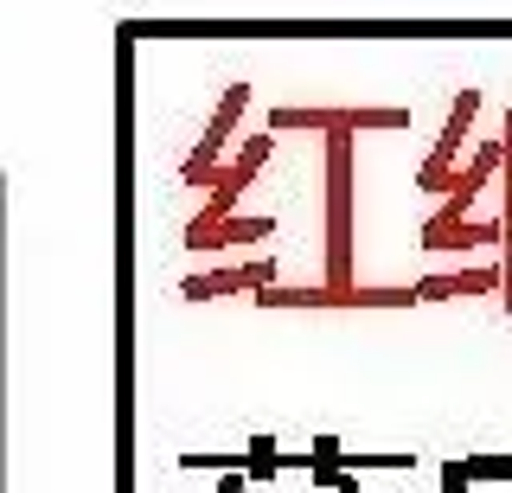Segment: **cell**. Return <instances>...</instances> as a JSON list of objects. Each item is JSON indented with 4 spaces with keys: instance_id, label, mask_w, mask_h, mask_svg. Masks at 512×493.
<instances>
[{
    "instance_id": "8992f818",
    "label": "cell",
    "mask_w": 512,
    "mask_h": 493,
    "mask_svg": "<svg viewBox=\"0 0 512 493\" xmlns=\"http://www.w3.org/2000/svg\"><path fill=\"white\" fill-rule=\"evenodd\" d=\"M276 231V218H224V225H186L192 250H224V244H256Z\"/></svg>"
},
{
    "instance_id": "7c38bea8",
    "label": "cell",
    "mask_w": 512,
    "mask_h": 493,
    "mask_svg": "<svg viewBox=\"0 0 512 493\" xmlns=\"http://www.w3.org/2000/svg\"><path fill=\"white\" fill-rule=\"evenodd\" d=\"M218 493H250V468H224L218 474Z\"/></svg>"
},
{
    "instance_id": "277c9868",
    "label": "cell",
    "mask_w": 512,
    "mask_h": 493,
    "mask_svg": "<svg viewBox=\"0 0 512 493\" xmlns=\"http://www.w3.org/2000/svg\"><path fill=\"white\" fill-rule=\"evenodd\" d=\"M269 148H276L269 135H250L244 148H237V161H231V167H224L218 180H212V205H205V218H192V225H224V205L237 199V186H244V180H256V167L269 161Z\"/></svg>"
},
{
    "instance_id": "6da1fadb",
    "label": "cell",
    "mask_w": 512,
    "mask_h": 493,
    "mask_svg": "<svg viewBox=\"0 0 512 493\" xmlns=\"http://www.w3.org/2000/svg\"><path fill=\"white\" fill-rule=\"evenodd\" d=\"M352 122H333V173H327V289L340 295V308H359V282H352V161H346Z\"/></svg>"
},
{
    "instance_id": "8fae6325",
    "label": "cell",
    "mask_w": 512,
    "mask_h": 493,
    "mask_svg": "<svg viewBox=\"0 0 512 493\" xmlns=\"http://www.w3.org/2000/svg\"><path fill=\"white\" fill-rule=\"evenodd\" d=\"M474 481H468V461H448L442 468V493H468Z\"/></svg>"
},
{
    "instance_id": "ba28073f",
    "label": "cell",
    "mask_w": 512,
    "mask_h": 493,
    "mask_svg": "<svg viewBox=\"0 0 512 493\" xmlns=\"http://www.w3.org/2000/svg\"><path fill=\"white\" fill-rule=\"evenodd\" d=\"M493 237H506V218H487V225H448V218H429L423 250H468V244H493Z\"/></svg>"
},
{
    "instance_id": "5b68a950",
    "label": "cell",
    "mask_w": 512,
    "mask_h": 493,
    "mask_svg": "<svg viewBox=\"0 0 512 493\" xmlns=\"http://www.w3.org/2000/svg\"><path fill=\"white\" fill-rule=\"evenodd\" d=\"M237 289H276V263H237V269H212V276H192L186 282V301H205V295H237Z\"/></svg>"
},
{
    "instance_id": "30bf717a",
    "label": "cell",
    "mask_w": 512,
    "mask_h": 493,
    "mask_svg": "<svg viewBox=\"0 0 512 493\" xmlns=\"http://www.w3.org/2000/svg\"><path fill=\"white\" fill-rule=\"evenodd\" d=\"M468 481H512V455H468Z\"/></svg>"
},
{
    "instance_id": "3957f363",
    "label": "cell",
    "mask_w": 512,
    "mask_h": 493,
    "mask_svg": "<svg viewBox=\"0 0 512 493\" xmlns=\"http://www.w3.org/2000/svg\"><path fill=\"white\" fill-rule=\"evenodd\" d=\"M244 103H250V90H244V84H231V90H224V109H218V122L205 129V141L192 148V161L180 167V180H186V186H212V180H218V161H212V154L224 148V135L237 129V116H244Z\"/></svg>"
},
{
    "instance_id": "9c48e42d",
    "label": "cell",
    "mask_w": 512,
    "mask_h": 493,
    "mask_svg": "<svg viewBox=\"0 0 512 493\" xmlns=\"http://www.w3.org/2000/svg\"><path fill=\"white\" fill-rule=\"evenodd\" d=\"M244 455H250V481H256V487H269V481L282 474V449H276V436H256Z\"/></svg>"
},
{
    "instance_id": "52a82bcc",
    "label": "cell",
    "mask_w": 512,
    "mask_h": 493,
    "mask_svg": "<svg viewBox=\"0 0 512 493\" xmlns=\"http://www.w3.org/2000/svg\"><path fill=\"white\" fill-rule=\"evenodd\" d=\"M487 289H506V269H461V276H423V282H416V301L487 295Z\"/></svg>"
},
{
    "instance_id": "7a4b0ae2",
    "label": "cell",
    "mask_w": 512,
    "mask_h": 493,
    "mask_svg": "<svg viewBox=\"0 0 512 493\" xmlns=\"http://www.w3.org/2000/svg\"><path fill=\"white\" fill-rule=\"evenodd\" d=\"M474 109H480V97H474V90H461L455 109H448V129L436 141V154L423 161V186H429V193H455V148H461V135L474 129Z\"/></svg>"
}]
</instances>
